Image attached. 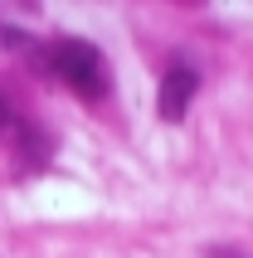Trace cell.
Wrapping results in <instances>:
<instances>
[{
	"instance_id": "6da1fadb",
	"label": "cell",
	"mask_w": 253,
	"mask_h": 258,
	"mask_svg": "<svg viewBox=\"0 0 253 258\" xmlns=\"http://www.w3.org/2000/svg\"><path fill=\"white\" fill-rule=\"evenodd\" d=\"M49 78H58L64 88H73L88 102H98V98L112 93V69H107L102 49L88 44V39H73V34L49 44Z\"/></svg>"
},
{
	"instance_id": "7a4b0ae2",
	"label": "cell",
	"mask_w": 253,
	"mask_h": 258,
	"mask_svg": "<svg viewBox=\"0 0 253 258\" xmlns=\"http://www.w3.org/2000/svg\"><path fill=\"white\" fill-rule=\"evenodd\" d=\"M195 69H185V63H170L166 78H161V98H156V107H161V122H180L185 112H190V98H195Z\"/></svg>"
},
{
	"instance_id": "3957f363",
	"label": "cell",
	"mask_w": 253,
	"mask_h": 258,
	"mask_svg": "<svg viewBox=\"0 0 253 258\" xmlns=\"http://www.w3.org/2000/svg\"><path fill=\"white\" fill-rule=\"evenodd\" d=\"M29 127H34V117H29L25 107H20V102H15L10 93H5V88H0V142H5V146L15 151V142H20V137H25Z\"/></svg>"
}]
</instances>
